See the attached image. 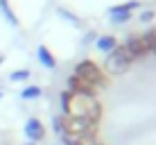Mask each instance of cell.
I'll list each match as a JSON object with an SVG mask.
<instances>
[{"label":"cell","mask_w":156,"mask_h":145,"mask_svg":"<svg viewBox=\"0 0 156 145\" xmlns=\"http://www.w3.org/2000/svg\"><path fill=\"white\" fill-rule=\"evenodd\" d=\"M73 75H77L79 79H84V82L90 84L93 89L104 86V84H106V77H104V73H102V68H100L95 61H90V59L79 61L77 66H75V73H73Z\"/></svg>","instance_id":"3957f363"},{"label":"cell","mask_w":156,"mask_h":145,"mask_svg":"<svg viewBox=\"0 0 156 145\" xmlns=\"http://www.w3.org/2000/svg\"><path fill=\"white\" fill-rule=\"evenodd\" d=\"M27 145H36V143H27Z\"/></svg>","instance_id":"d6986e66"},{"label":"cell","mask_w":156,"mask_h":145,"mask_svg":"<svg viewBox=\"0 0 156 145\" xmlns=\"http://www.w3.org/2000/svg\"><path fill=\"white\" fill-rule=\"evenodd\" d=\"M125 50L129 52V57H131V59H143V57L149 55L147 48H145L143 36H129L127 43H125Z\"/></svg>","instance_id":"8992f818"},{"label":"cell","mask_w":156,"mask_h":145,"mask_svg":"<svg viewBox=\"0 0 156 145\" xmlns=\"http://www.w3.org/2000/svg\"><path fill=\"white\" fill-rule=\"evenodd\" d=\"M143 41H145V48H147V52H154L156 55V27L147 30L143 34Z\"/></svg>","instance_id":"8fae6325"},{"label":"cell","mask_w":156,"mask_h":145,"mask_svg":"<svg viewBox=\"0 0 156 145\" xmlns=\"http://www.w3.org/2000/svg\"><path fill=\"white\" fill-rule=\"evenodd\" d=\"M55 129H57L59 134H63V125H61V116H59V118H55Z\"/></svg>","instance_id":"e0dca14e"},{"label":"cell","mask_w":156,"mask_h":145,"mask_svg":"<svg viewBox=\"0 0 156 145\" xmlns=\"http://www.w3.org/2000/svg\"><path fill=\"white\" fill-rule=\"evenodd\" d=\"M152 18H154V12H152V9H147V12L140 14V20H143V23H149Z\"/></svg>","instance_id":"2e32d148"},{"label":"cell","mask_w":156,"mask_h":145,"mask_svg":"<svg viewBox=\"0 0 156 145\" xmlns=\"http://www.w3.org/2000/svg\"><path fill=\"white\" fill-rule=\"evenodd\" d=\"M118 45V41L113 39V36H98V39H95V48H98L100 52H106V55H109L111 50H113V48Z\"/></svg>","instance_id":"9c48e42d"},{"label":"cell","mask_w":156,"mask_h":145,"mask_svg":"<svg viewBox=\"0 0 156 145\" xmlns=\"http://www.w3.org/2000/svg\"><path fill=\"white\" fill-rule=\"evenodd\" d=\"M70 98H73V93H70V91H63V93H61V109H63V114L68 111V104H70Z\"/></svg>","instance_id":"9a60e30c"},{"label":"cell","mask_w":156,"mask_h":145,"mask_svg":"<svg viewBox=\"0 0 156 145\" xmlns=\"http://www.w3.org/2000/svg\"><path fill=\"white\" fill-rule=\"evenodd\" d=\"M0 9H2V14L7 16V20H9L12 25H18V18H16L14 12L9 9V2H7V0H0Z\"/></svg>","instance_id":"7c38bea8"},{"label":"cell","mask_w":156,"mask_h":145,"mask_svg":"<svg viewBox=\"0 0 156 145\" xmlns=\"http://www.w3.org/2000/svg\"><path fill=\"white\" fill-rule=\"evenodd\" d=\"M36 55H39V61L43 63L45 68H55L57 66V59L52 57V52L48 50L45 45H39V50H36Z\"/></svg>","instance_id":"30bf717a"},{"label":"cell","mask_w":156,"mask_h":145,"mask_svg":"<svg viewBox=\"0 0 156 145\" xmlns=\"http://www.w3.org/2000/svg\"><path fill=\"white\" fill-rule=\"evenodd\" d=\"M131 63H133V59L129 57L125 45H115L113 50L109 52V57H106V68H109L111 73H127L129 68H131Z\"/></svg>","instance_id":"277c9868"},{"label":"cell","mask_w":156,"mask_h":145,"mask_svg":"<svg viewBox=\"0 0 156 145\" xmlns=\"http://www.w3.org/2000/svg\"><path fill=\"white\" fill-rule=\"evenodd\" d=\"M2 61H5V57H2V55H0V63H2Z\"/></svg>","instance_id":"ac0fdd59"},{"label":"cell","mask_w":156,"mask_h":145,"mask_svg":"<svg viewBox=\"0 0 156 145\" xmlns=\"http://www.w3.org/2000/svg\"><path fill=\"white\" fill-rule=\"evenodd\" d=\"M61 125L63 134H73V136H82V138H95L98 134V120L90 118H79V116H61Z\"/></svg>","instance_id":"7a4b0ae2"},{"label":"cell","mask_w":156,"mask_h":145,"mask_svg":"<svg viewBox=\"0 0 156 145\" xmlns=\"http://www.w3.org/2000/svg\"><path fill=\"white\" fill-rule=\"evenodd\" d=\"M68 91L73 95H88V98H95V89L90 84H86L84 79H79L77 75H70L68 77Z\"/></svg>","instance_id":"52a82bcc"},{"label":"cell","mask_w":156,"mask_h":145,"mask_svg":"<svg viewBox=\"0 0 156 145\" xmlns=\"http://www.w3.org/2000/svg\"><path fill=\"white\" fill-rule=\"evenodd\" d=\"M25 136H27L32 143H36V141H41V138L45 136V129H43V125L36 118H30V120L25 122Z\"/></svg>","instance_id":"ba28073f"},{"label":"cell","mask_w":156,"mask_h":145,"mask_svg":"<svg viewBox=\"0 0 156 145\" xmlns=\"http://www.w3.org/2000/svg\"><path fill=\"white\" fill-rule=\"evenodd\" d=\"M66 116H79V118H90V120H100L102 116V107L95 98L88 95H73L70 104H68Z\"/></svg>","instance_id":"6da1fadb"},{"label":"cell","mask_w":156,"mask_h":145,"mask_svg":"<svg viewBox=\"0 0 156 145\" xmlns=\"http://www.w3.org/2000/svg\"><path fill=\"white\" fill-rule=\"evenodd\" d=\"M138 7H140L138 0H129V2H125V5H115V7H111L109 9L111 23H115V25L127 23V20L131 18V12H133V9H138Z\"/></svg>","instance_id":"5b68a950"},{"label":"cell","mask_w":156,"mask_h":145,"mask_svg":"<svg viewBox=\"0 0 156 145\" xmlns=\"http://www.w3.org/2000/svg\"><path fill=\"white\" fill-rule=\"evenodd\" d=\"M27 77H30V71H14L12 75H9L12 82H25Z\"/></svg>","instance_id":"5bb4252c"},{"label":"cell","mask_w":156,"mask_h":145,"mask_svg":"<svg viewBox=\"0 0 156 145\" xmlns=\"http://www.w3.org/2000/svg\"><path fill=\"white\" fill-rule=\"evenodd\" d=\"M20 95H23L25 100H34V98H39V95H41V89L39 86H25Z\"/></svg>","instance_id":"4fadbf2b"}]
</instances>
